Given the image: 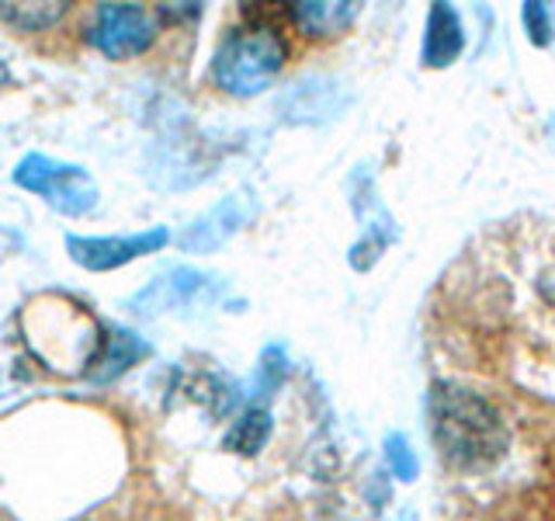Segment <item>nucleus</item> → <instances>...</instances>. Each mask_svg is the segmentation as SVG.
Here are the masks:
<instances>
[{
    "mask_svg": "<svg viewBox=\"0 0 555 521\" xmlns=\"http://www.w3.org/2000/svg\"><path fill=\"white\" fill-rule=\"evenodd\" d=\"M22 334L31 355L56 376H83L94 369L104 330L94 313L66 292H42L22 309Z\"/></svg>",
    "mask_w": 555,
    "mask_h": 521,
    "instance_id": "1",
    "label": "nucleus"
},
{
    "mask_svg": "<svg viewBox=\"0 0 555 521\" xmlns=\"http://www.w3.org/2000/svg\"><path fill=\"white\" fill-rule=\"evenodd\" d=\"M430 434L455 469H486L507 452V428L496 407L451 382L430 390Z\"/></svg>",
    "mask_w": 555,
    "mask_h": 521,
    "instance_id": "2",
    "label": "nucleus"
},
{
    "mask_svg": "<svg viewBox=\"0 0 555 521\" xmlns=\"http://www.w3.org/2000/svg\"><path fill=\"white\" fill-rule=\"evenodd\" d=\"M285 56L288 46L278 25L268 17V11L247 8V22L236 25L222 39L212 60V77L225 94L250 98L264 91L278 77V69L285 66Z\"/></svg>",
    "mask_w": 555,
    "mask_h": 521,
    "instance_id": "3",
    "label": "nucleus"
},
{
    "mask_svg": "<svg viewBox=\"0 0 555 521\" xmlns=\"http://www.w3.org/2000/svg\"><path fill=\"white\" fill-rule=\"evenodd\" d=\"M14 185L46 199L63 216H87L98 208V185L91 174L46 153H25L14 167Z\"/></svg>",
    "mask_w": 555,
    "mask_h": 521,
    "instance_id": "4",
    "label": "nucleus"
},
{
    "mask_svg": "<svg viewBox=\"0 0 555 521\" xmlns=\"http://www.w3.org/2000/svg\"><path fill=\"white\" fill-rule=\"evenodd\" d=\"M219 282L212 275L198 268H170L156 275L150 285H143L135 295H129L126 309L135 317H164V313H191L216 300Z\"/></svg>",
    "mask_w": 555,
    "mask_h": 521,
    "instance_id": "5",
    "label": "nucleus"
},
{
    "mask_svg": "<svg viewBox=\"0 0 555 521\" xmlns=\"http://www.w3.org/2000/svg\"><path fill=\"white\" fill-rule=\"evenodd\" d=\"M156 35V14L139 4H101L87 42L112 60L139 56Z\"/></svg>",
    "mask_w": 555,
    "mask_h": 521,
    "instance_id": "6",
    "label": "nucleus"
},
{
    "mask_svg": "<svg viewBox=\"0 0 555 521\" xmlns=\"http://www.w3.org/2000/svg\"><path fill=\"white\" fill-rule=\"evenodd\" d=\"M170 230L167 226H150V230L139 233H126V237H77L66 233V251L87 271H112L129 265L135 257L156 254L160 247H167Z\"/></svg>",
    "mask_w": 555,
    "mask_h": 521,
    "instance_id": "7",
    "label": "nucleus"
},
{
    "mask_svg": "<svg viewBox=\"0 0 555 521\" xmlns=\"http://www.w3.org/2000/svg\"><path fill=\"white\" fill-rule=\"evenodd\" d=\"M282 14L309 39H337L354 25L358 4H288Z\"/></svg>",
    "mask_w": 555,
    "mask_h": 521,
    "instance_id": "8",
    "label": "nucleus"
},
{
    "mask_svg": "<svg viewBox=\"0 0 555 521\" xmlns=\"http://www.w3.org/2000/svg\"><path fill=\"white\" fill-rule=\"evenodd\" d=\"M150 355V344L132 334V330L126 327H108L104 330V347H101V355L94 361V369H91V379L94 382H108L115 376H121L129 369V365H135L139 358H146Z\"/></svg>",
    "mask_w": 555,
    "mask_h": 521,
    "instance_id": "9",
    "label": "nucleus"
},
{
    "mask_svg": "<svg viewBox=\"0 0 555 521\" xmlns=\"http://www.w3.org/2000/svg\"><path fill=\"white\" fill-rule=\"evenodd\" d=\"M236 202H222L216 205L212 213H208L205 219L198 223H191L188 230L181 233V247L184 251H212L216 243H222L225 237H230L236 230Z\"/></svg>",
    "mask_w": 555,
    "mask_h": 521,
    "instance_id": "10",
    "label": "nucleus"
},
{
    "mask_svg": "<svg viewBox=\"0 0 555 521\" xmlns=\"http://www.w3.org/2000/svg\"><path fill=\"white\" fill-rule=\"evenodd\" d=\"M462 46V31L451 8H434L430 11V39H427V63H448Z\"/></svg>",
    "mask_w": 555,
    "mask_h": 521,
    "instance_id": "11",
    "label": "nucleus"
},
{
    "mask_svg": "<svg viewBox=\"0 0 555 521\" xmlns=\"http://www.w3.org/2000/svg\"><path fill=\"white\" fill-rule=\"evenodd\" d=\"M66 11V4H4L0 8V17L11 25H17L22 31H42L49 28L52 22H60Z\"/></svg>",
    "mask_w": 555,
    "mask_h": 521,
    "instance_id": "12",
    "label": "nucleus"
},
{
    "mask_svg": "<svg viewBox=\"0 0 555 521\" xmlns=\"http://www.w3.org/2000/svg\"><path fill=\"white\" fill-rule=\"evenodd\" d=\"M268 431H271V421H268V414L264 410H250L243 421L230 431V439H225V445L236 448V452H257L260 445H264L268 439Z\"/></svg>",
    "mask_w": 555,
    "mask_h": 521,
    "instance_id": "13",
    "label": "nucleus"
},
{
    "mask_svg": "<svg viewBox=\"0 0 555 521\" xmlns=\"http://www.w3.org/2000/svg\"><path fill=\"white\" fill-rule=\"evenodd\" d=\"M4 80H11V69H8L4 63H0V84H4Z\"/></svg>",
    "mask_w": 555,
    "mask_h": 521,
    "instance_id": "14",
    "label": "nucleus"
}]
</instances>
